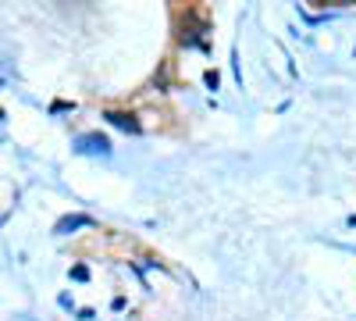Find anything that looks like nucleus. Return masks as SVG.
Listing matches in <instances>:
<instances>
[{"label": "nucleus", "instance_id": "f03ea898", "mask_svg": "<svg viewBox=\"0 0 356 321\" xmlns=\"http://www.w3.org/2000/svg\"><path fill=\"white\" fill-rule=\"evenodd\" d=\"M93 225H97V221L89 218V214H65L61 221L54 225V236H72L75 228H93Z\"/></svg>", "mask_w": 356, "mask_h": 321}, {"label": "nucleus", "instance_id": "7ed1b4c3", "mask_svg": "<svg viewBox=\"0 0 356 321\" xmlns=\"http://www.w3.org/2000/svg\"><path fill=\"white\" fill-rule=\"evenodd\" d=\"M104 118L111 122V125H118V129H125V132H132V136H139L143 132V125L132 118V114H122V111H107Z\"/></svg>", "mask_w": 356, "mask_h": 321}, {"label": "nucleus", "instance_id": "20e7f679", "mask_svg": "<svg viewBox=\"0 0 356 321\" xmlns=\"http://www.w3.org/2000/svg\"><path fill=\"white\" fill-rule=\"evenodd\" d=\"M72 279H75V282H86V279H89V268L75 265V268H72Z\"/></svg>", "mask_w": 356, "mask_h": 321}, {"label": "nucleus", "instance_id": "39448f33", "mask_svg": "<svg viewBox=\"0 0 356 321\" xmlns=\"http://www.w3.org/2000/svg\"><path fill=\"white\" fill-rule=\"evenodd\" d=\"M203 79H207V86H211V90H218V82H221V79H218V72H214V68H211V72H207V75H203Z\"/></svg>", "mask_w": 356, "mask_h": 321}, {"label": "nucleus", "instance_id": "423d86ee", "mask_svg": "<svg viewBox=\"0 0 356 321\" xmlns=\"http://www.w3.org/2000/svg\"><path fill=\"white\" fill-rule=\"evenodd\" d=\"M0 86H4V79H0Z\"/></svg>", "mask_w": 356, "mask_h": 321}, {"label": "nucleus", "instance_id": "f257e3e1", "mask_svg": "<svg viewBox=\"0 0 356 321\" xmlns=\"http://www.w3.org/2000/svg\"><path fill=\"white\" fill-rule=\"evenodd\" d=\"M75 154H100V157H107L111 154V139L100 136V132H86V136L75 139Z\"/></svg>", "mask_w": 356, "mask_h": 321}]
</instances>
